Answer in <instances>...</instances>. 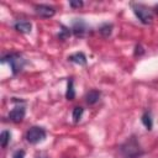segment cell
Wrapping results in <instances>:
<instances>
[{"mask_svg": "<svg viewBox=\"0 0 158 158\" xmlns=\"http://www.w3.org/2000/svg\"><path fill=\"white\" fill-rule=\"evenodd\" d=\"M122 156L125 158H138L142 154V149L139 143L137 142V139L135 137L128 138L120 148Z\"/></svg>", "mask_w": 158, "mask_h": 158, "instance_id": "cell-1", "label": "cell"}, {"mask_svg": "<svg viewBox=\"0 0 158 158\" xmlns=\"http://www.w3.org/2000/svg\"><path fill=\"white\" fill-rule=\"evenodd\" d=\"M1 63H9L10 68L12 70V74L16 75V74H19L23 69L25 59L19 53H10V54L4 56L1 58Z\"/></svg>", "mask_w": 158, "mask_h": 158, "instance_id": "cell-2", "label": "cell"}, {"mask_svg": "<svg viewBox=\"0 0 158 158\" xmlns=\"http://www.w3.org/2000/svg\"><path fill=\"white\" fill-rule=\"evenodd\" d=\"M132 10L135 12V15L138 17V20L144 23V25H149L153 21V14L151 11V9H148L147 6L142 5V4H132Z\"/></svg>", "mask_w": 158, "mask_h": 158, "instance_id": "cell-3", "label": "cell"}, {"mask_svg": "<svg viewBox=\"0 0 158 158\" xmlns=\"http://www.w3.org/2000/svg\"><path fill=\"white\" fill-rule=\"evenodd\" d=\"M44 138H46V131H44V128H42V127L33 126V127H31V128L26 132V139H27V142H30L31 144L40 143V142H42Z\"/></svg>", "mask_w": 158, "mask_h": 158, "instance_id": "cell-4", "label": "cell"}, {"mask_svg": "<svg viewBox=\"0 0 158 158\" xmlns=\"http://www.w3.org/2000/svg\"><path fill=\"white\" fill-rule=\"evenodd\" d=\"M88 25L85 23V21H83L81 19H75L73 21V26H72V31L75 36L78 37H83L86 32H88Z\"/></svg>", "mask_w": 158, "mask_h": 158, "instance_id": "cell-5", "label": "cell"}, {"mask_svg": "<svg viewBox=\"0 0 158 158\" xmlns=\"http://www.w3.org/2000/svg\"><path fill=\"white\" fill-rule=\"evenodd\" d=\"M25 114H26L25 107H23V106L17 105V106H15V107L9 112V118H10L12 122L19 123V122H21V121L23 120Z\"/></svg>", "mask_w": 158, "mask_h": 158, "instance_id": "cell-6", "label": "cell"}, {"mask_svg": "<svg viewBox=\"0 0 158 158\" xmlns=\"http://www.w3.org/2000/svg\"><path fill=\"white\" fill-rule=\"evenodd\" d=\"M35 11H36L37 15H40V16H42V17H52V16H54V14H56V10H54L52 6L43 5V4L36 5V6H35Z\"/></svg>", "mask_w": 158, "mask_h": 158, "instance_id": "cell-7", "label": "cell"}, {"mask_svg": "<svg viewBox=\"0 0 158 158\" xmlns=\"http://www.w3.org/2000/svg\"><path fill=\"white\" fill-rule=\"evenodd\" d=\"M68 60L73 62L75 64H79V65H86V57L83 52H77V53L70 54L68 57Z\"/></svg>", "mask_w": 158, "mask_h": 158, "instance_id": "cell-8", "label": "cell"}, {"mask_svg": "<svg viewBox=\"0 0 158 158\" xmlns=\"http://www.w3.org/2000/svg\"><path fill=\"white\" fill-rule=\"evenodd\" d=\"M14 28H15L16 31L21 32V33H28V32H31L32 25H31V22H28V21H17V22H15Z\"/></svg>", "mask_w": 158, "mask_h": 158, "instance_id": "cell-9", "label": "cell"}, {"mask_svg": "<svg viewBox=\"0 0 158 158\" xmlns=\"http://www.w3.org/2000/svg\"><path fill=\"white\" fill-rule=\"evenodd\" d=\"M99 99H100V91H99V90H95V89L90 90V91L86 94V96H85V100H86V102H88L89 105L96 104V102L99 101Z\"/></svg>", "mask_w": 158, "mask_h": 158, "instance_id": "cell-10", "label": "cell"}, {"mask_svg": "<svg viewBox=\"0 0 158 158\" xmlns=\"http://www.w3.org/2000/svg\"><path fill=\"white\" fill-rule=\"evenodd\" d=\"M65 98L68 100H74L75 98V90H74V80L70 78L68 79L67 83V91H65Z\"/></svg>", "mask_w": 158, "mask_h": 158, "instance_id": "cell-11", "label": "cell"}, {"mask_svg": "<svg viewBox=\"0 0 158 158\" xmlns=\"http://www.w3.org/2000/svg\"><path fill=\"white\" fill-rule=\"evenodd\" d=\"M141 121H142V123L144 125V127H146L147 130H152V127H153V121H152L151 114H149L148 111H146V112L142 115Z\"/></svg>", "mask_w": 158, "mask_h": 158, "instance_id": "cell-12", "label": "cell"}, {"mask_svg": "<svg viewBox=\"0 0 158 158\" xmlns=\"http://www.w3.org/2000/svg\"><path fill=\"white\" fill-rule=\"evenodd\" d=\"M83 114H84V109H83L81 106H75V107L73 109V114H72L73 121H74L75 123L79 122L80 118H81V116H83Z\"/></svg>", "mask_w": 158, "mask_h": 158, "instance_id": "cell-13", "label": "cell"}, {"mask_svg": "<svg viewBox=\"0 0 158 158\" xmlns=\"http://www.w3.org/2000/svg\"><path fill=\"white\" fill-rule=\"evenodd\" d=\"M10 139H11V133L9 131H6V130L2 131L1 135H0V144H1V147L5 148L7 146V143L10 142Z\"/></svg>", "mask_w": 158, "mask_h": 158, "instance_id": "cell-14", "label": "cell"}, {"mask_svg": "<svg viewBox=\"0 0 158 158\" xmlns=\"http://www.w3.org/2000/svg\"><path fill=\"white\" fill-rule=\"evenodd\" d=\"M99 32L104 37H109L111 35V32H112V25L111 23H104V25H101L100 28H99Z\"/></svg>", "mask_w": 158, "mask_h": 158, "instance_id": "cell-15", "label": "cell"}, {"mask_svg": "<svg viewBox=\"0 0 158 158\" xmlns=\"http://www.w3.org/2000/svg\"><path fill=\"white\" fill-rule=\"evenodd\" d=\"M69 36H70V28H68V27H65V26L62 25L60 26V31L58 33V38L62 40V41H65Z\"/></svg>", "mask_w": 158, "mask_h": 158, "instance_id": "cell-16", "label": "cell"}, {"mask_svg": "<svg viewBox=\"0 0 158 158\" xmlns=\"http://www.w3.org/2000/svg\"><path fill=\"white\" fill-rule=\"evenodd\" d=\"M144 53V49L142 48L141 44H137L136 48H135V56H142Z\"/></svg>", "mask_w": 158, "mask_h": 158, "instance_id": "cell-17", "label": "cell"}, {"mask_svg": "<svg viewBox=\"0 0 158 158\" xmlns=\"http://www.w3.org/2000/svg\"><path fill=\"white\" fill-rule=\"evenodd\" d=\"M12 158H25V151L19 149L12 154Z\"/></svg>", "mask_w": 158, "mask_h": 158, "instance_id": "cell-18", "label": "cell"}, {"mask_svg": "<svg viewBox=\"0 0 158 158\" xmlns=\"http://www.w3.org/2000/svg\"><path fill=\"white\" fill-rule=\"evenodd\" d=\"M69 5L72 7H80L83 6V1H69Z\"/></svg>", "mask_w": 158, "mask_h": 158, "instance_id": "cell-19", "label": "cell"}, {"mask_svg": "<svg viewBox=\"0 0 158 158\" xmlns=\"http://www.w3.org/2000/svg\"><path fill=\"white\" fill-rule=\"evenodd\" d=\"M154 10H156V12L158 14V5H156V6H154Z\"/></svg>", "mask_w": 158, "mask_h": 158, "instance_id": "cell-20", "label": "cell"}]
</instances>
